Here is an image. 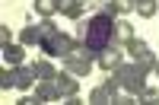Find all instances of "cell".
<instances>
[{
    "label": "cell",
    "instance_id": "obj_11",
    "mask_svg": "<svg viewBox=\"0 0 159 105\" xmlns=\"http://www.w3.org/2000/svg\"><path fill=\"white\" fill-rule=\"evenodd\" d=\"M22 57H25V45L19 42V45H3V61H7V67H16V64H22Z\"/></svg>",
    "mask_w": 159,
    "mask_h": 105
},
{
    "label": "cell",
    "instance_id": "obj_23",
    "mask_svg": "<svg viewBox=\"0 0 159 105\" xmlns=\"http://www.w3.org/2000/svg\"><path fill=\"white\" fill-rule=\"evenodd\" d=\"M153 73H156V76H159V61H156V67H153Z\"/></svg>",
    "mask_w": 159,
    "mask_h": 105
},
{
    "label": "cell",
    "instance_id": "obj_20",
    "mask_svg": "<svg viewBox=\"0 0 159 105\" xmlns=\"http://www.w3.org/2000/svg\"><path fill=\"white\" fill-rule=\"evenodd\" d=\"M134 64H137L143 73H150V70L156 67V57H153V54H147V57H140V61H134Z\"/></svg>",
    "mask_w": 159,
    "mask_h": 105
},
{
    "label": "cell",
    "instance_id": "obj_14",
    "mask_svg": "<svg viewBox=\"0 0 159 105\" xmlns=\"http://www.w3.org/2000/svg\"><path fill=\"white\" fill-rule=\"evenodd\" d=\"M124 51H127V54L134 57V61H140V57H147V54H153V51H150V45L143 42V38H137V35H134V38H130V42L124 45Z\"/></svg>",
    "mask_w": 159,
    "mask_h": 105
},
{
    "label": "cell",
    "instance_id": "obj_22",
    "mask_svg": "<svg viewBox=\"0 0 159 105\" xmlns=\"http://www.w3.org/2000/svg\"><path fill=\"white\" fill-rule=\"evenodd\" d=\"M0 45H10V25H0Z\"/></svg>",
    "mask_w": 159,
    "mask_h": 105
},
{
    "label": "cell",
    "instance_id": "obj_10",
    "mask_svg": "<svg viewBox=\"0 0 159 105\" xmlns=\"http://www.w3.org/2000/svg\"><path fill=\"white\" fill-rule=\"evenodd\" d=\"M57 13L61 16H70V19H83L86 0H57Z\"/></svg>",
    "mask_w": 159,
    "mask_h": 105
},
{
    "label": "cell",
    "instance_id": "obj_7",
    "mask_svg": "<svg viewBox=\"0 0 159 105\" xmlns=\"http://www.w3.org/2000/svg\"><path fill=\"white\" fill-rule=\"evenodd\" d=\"M64 70L73 73V76H89L92 73V61L80 57V54H67V57H64Z\"/></svg>",
    "mask_w": 159,
    "mask_h": 105
},
{
    "label": "cell",
    "instance_id": "obj_19",
    "mask_svg": "<svg viewBox=\"0 0 159 105\" xmlns=\"http://www.w3.org/2000/svg\"><path fill=\"white\" fill-rule=\"evenodd\" d=\"M137 99H140L143 105H156V102H159V89H153V86H143V93H140Z\"/></svg>",
    "mask_w": 159,
    "mask_h": 105
},
{
    "label": "cell",
    "instance_id": "obj_15",
    "mask_svg": "<svg viewBox=\"0 0 159 105\" xmlns=\"http://www.w3.org/2000/svg\"><path fill=\"white\" fill-rule=\"evenodd\" d=\"M102 10H105V13H115V16H124V13L134 10V0H105Z\"/></svg>",
    "mask_w": 159,
    "mask_h": 105
},
{
    "label": "cell",
    "instance_id": "obj_2",
    "mask_svg": "<svg viewBox=\"0 0 159 105\" xmlns=\"http://www.w3.org/2000/svg\"><path fill=\"white\" fill-rule=\"evenodd\" d=\"M38 25H42V45H38V51H45L48 57H61V61H64V57L73 51V45H76V42H73L70 35H64L57 25L51 22V16H45Z\"/></svg>",
    "mask_w": 159,
    "mask_h": 105
},
{
    "label": "cell",
    "instance_id": "obj_6",
    "mask_svg": "<svg viewBox=\"0 0 159 105\" xmlns=\"http://www.w3.org/2000/svg\"><path fill=\"white\" fill-rule=\"evenodd\" d=\"M54 83H57L61 99H76V96H80V80H76L73 73H67V70L57 73V76H54Z\"/></svg>",
    "mask_w": 159,
    "mask_h": 105
},
{
    "label": "cell",
    "instance_id": "obj_12",
    "mask_svg": "<svg viewBox=\"0 0 159 105\" xmlns=\"http://www.w3.org/2000/svg\"><path fill=\"white\" fill-rule=\"evenodd\" d=\"M130 38H134V25H130L127 19H115V45H127Z\"/></svg>",
    "mask_w": 159,
    "mask_h": 105
},
{
    "label": "cell",
    "instance_id": "obj_5",
    "mask_svg": "<svg viewBox=\"0 0 159 105\" xmlns=\"http://www.w3.org/2000/svg\"><path fill=\"white\" fill-rule=\"evenodd\" d=\"M96 64H99V67H102L105 73H111V70H118V67H121V64H124V48L111 42V45H108V48H105L102 54L96 57Z\"/></svg>",
    "mask_w": 159,
    "mask_h": 105
},
{
    "label": "cell",
    "instance_id": "obj_24",
    "mask_svg": "<svg viewBox=\"0 0 159 105\" xmlns=\"http://www.w3.org/2000/svg\"><path fill=\"white\" fill-rule=\"evenodd\" d=\"M134 3H137V0H134Z\"/></svg>",
    "mask_w": 159,
    "mask_h": 105
},
{
    "label": "cell",
    "instance_id": "obj_9",
    "mask_svg": "<svg viewBox=\"0 0 159 105\" xmlns=\"http://www.w3.org/2000/svg\"><path fill=\"white\" fill-rule=\"evenodd\" d=\"M61 93H57V83L54 80H38L35 86V102H57Z\"/></svg>",
    "mask_w": 159,
    "mask_h": 105
},
{
    "label": "cell",
    "instance_id": "obj_17",
    "mask_svg": "<svg viewBox=\"0 0 159 105\" xmlns=\"http://www.w3.org/2000/svg\"><path fill=\"white\" fill-rule=\"evenodd\" d=\"M35 13H38V16H54V13H57V0H35Z\"/></svg>",
    "mask_w": 159,
    "mask_h": 105
},
{
    "label": "cell",
    "instance_id": "obj_16",
    "mask_svg": "<svg viewBox=\"0 0 159 105\" xmlns=\"http://www.w3.org/2000/svg\"><path fill=\"white\" fill-rule=\"evenodd\" d=\"M32 67H35V76H38V80H54V76H57V70H54V64H51V61H35L32 64Z\"/></svg>",
    "mask_w": 159,
    "mask_h": 105
},
{
    "label": "cell",
    "instance_id": "obj_3",
    "mask_svg": "<svg viewBox=\"0 0 159 105\" xmlns=\"http://www.w3.org/2000/svg\"><path fill=\"white\" fill-rule=\"evenodd\" d=\"M111 76L118 80V86H121L124 93H130V96H140L143 86H147V73H143L137 64H121L118 70H111Z\"/></svg>",
    "mask_w": 159,
    "mask_h": 105
},
{
    "label": "cell",
    "instance_id": "obj_8",
    "mask_svg": "<svg viewBox=\"0 0 159 105\" xmlns=\"http://www.w3.org/2000/svg\"><path fill=\"white\" fill-rule=\"evenodd\" d=\"M13 70V89H32V83L38 80L35 76V67H22V64H16Z\"/></svg>",
    "mask_w": 159,
    "mask_h": 105
},
{
    "label": "cell",
    "instance_id": "obj_21",
    "mask_svg": "<svg viewBox=\"0 0 159 105\" xmlns=\"http://www.w3.org/2000/svg\"><path fill=\"white\" fill-rule=\"evenodd\" d=\"M0 86H3V89H13V70H10V67L0 73Z\"/></svg>",
    "mask_w": 159,
    "mask_h": 105
},
{
    "label": "cell",
    "instance_id": "obj_1",
    "mask_svg": "<svg viewBox=\"0 0 159 105\" xmlns=\"http://www.w3.org/2000/svg\"><path fill=\"white\" fill-rule=\"evenodd\" d=\"M76 35H80V42H86L89 54L99 57L115 38V13H105L99 7L89 19H76Z\"/></svg>",
    "mask_w": 159,
    "mask_h": 105
},
{
    "label": "cell",
    "instance_id": "obj_18",
    "mask_svg": "<svg viewBox=\"0 0 159 105\" xmlns=\"http://www.w3.org/2000/svg\"><path fill=\"white\" fill-rule=\"evenodd\" d=\"M134 10L140 13L143 19H150L153 13H156V0H137V3H134Z\"/></svg>",
    "mask_w": 159,
    "mask_h": 105
},
{
    "label": "cell",
    "instance_id": "obj_4",
    "mask_svg": "<svg viewBox=\"0 0 159 105\" xmlns=\"http://www.w3.org/2000/svg\"><path fill=\"white\" fill-rule=\"evenodd\" d=\"M118 89H121V86H118V80H115V76H105V83H102V86H96V89L89 93V102H96V105L118 102Z\"/></svg>",
    "mask_w": 159,
    "mask_h": 105
},
{
    "label": "cell",
    "instance_id": "obj_13",
    "mask_svg": "<svg viewBox=\"0 0 159 105\" xmlns=\"http://www.w3.org/2000/svg\"><path fill=\"white\" fill-rule=\"evenodd\" d=\"M19 42L25 48H38L42 45V25H25V29L19 32Z\"/></svg>",
    "mask_w": 159,
    "mask_h": 105
}]
</instances>
